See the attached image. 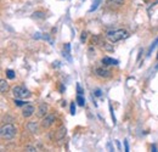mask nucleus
Masks as SVG:
<instances>
[{"mask_svg": "<svg viewBox=\"0 0 158 152\" xmlns=\"http://www.w3.org/2000/svg\"><path fill=\"white\" fill-rule=\"evenodd\" d=\"M12 94L15 97H19V99H28L31 97V91L28 89H26L24 87H15L12 89Z\"/></svg>", "mask_w": 158, "mask_h": 152, "instance_id": "nucleus-3", "label": "nucleus"}, {"mask_svg": "<svg viewBox=\"0 0 158 152\" xmlns=\"http://www.w3.org/2000/svg\"><path fill=\"white\" fill-rule=\"evenodd\" d=\"M77 91H78V95H81V94L84 93V91L81 90V88H80V85H79V84H77Z\"/></svg>", "mask_w": 158, "mask_h": 152, "instance_id": "nucleus-24", "label": "nucleus"}, {"mask_svg": "<svg viewBox=\"0 0 158 152\" xmlns=\"http://www.w3.org/2000/svg\"><path fill=\"white\" fill-rule=\"evenodd\" d=\"M14 102H15V105H16V106H24V105H27V102L22 101V100L19 99V97H16V99L14 100Z\"/></svg>", "mask_w": 158, "mask_h": 152, "instance_id": "nucleus-17", "label": "nucleus"}, {"mask_svg": "<svg viewBox=\"0 0 158 152\" xmlns=\"http://www.w3.org/2000/svg\"><path fill=\"white\" fill-rule=\"evenodd\" d=\"M107 2H108L110 5H116V6H119V5H122V4L124 2V0H107Z\"/></svg>", "mask_w": 158, "mask_h": 152, "instance_id": "nucleus-15", "label": "nucleus"}, {"mask_svg": "<svg viewBox=\"0 0 158 152\" xmlns=\"http://www.w3.org/2000/svg\"><path fill=\"white\" fill-rule=\"evenodd\" d=\"M110 110H111V116H112L113 123H116V117H114V113H113V110H112V106H111V105H110Z\"/></svg>", "mask_w": 158, "mask_h": 152, "instance_id": "nucleus-23", "label": "nucleus"}, {"mask_svg": "<svg viewBox=\"0 0 158 152\" xmlns=\"http://www.w3.org/2000/svg\"><path fill=\"white\" fill-rule=\"evenodd\" d=\"M86 37H88V33H86V32H83V33H81V37H80V41H81V43H85Z\"/></svg>", "mask_w": 158, "mask_h": 152, "instance_id": "nucleus-20", "label": "nucleus"}, {"mask_svg": "<svg viewBox=\"0 0 158 152\" xmlns=\"http://www.w3.org/2000/svg\"><path fill=\"white\" fill-rule=\"evenodd\" d=\"M74 113H76V103L72 102L71 103V114H74Z\"/></svg>", "mask_w": 158, "mask_h": 152, "instance_id": "nucleus-21", "label": "nucleus"}, {"mask_svg": "<svg viewBox=\"0 0 158 152\" xmlns=\"http://www.w3.org/2000/svg\"><path fill=\"white\" fill-rule=\"evenodd\" d=\"M151 150H152V151H157V147H156V145H152V146H151Z\"/></svg>", "mask_w": 158, "mask_h": 152, "instance_id": "nucleus-27", "label": "nucleus"}, {"mask_svg": "<svg viewBox=\"0 0 158 152\" xmlns=\"http://www.w3.org/2000/svg\"><path fill=\"white\" fill-rule=\"evenodd\" d=\"M66 134H67V129H66L64 127H61L59 130L56 132V140H62V139H64Z\"/></svg>", "mask_w": 158, "mask_h": 152, "instance_id": "nucleus-9", "label": "nucleus"}, {"mask_svg": "<svg viewBox=\"0 0 158 152\" xmlns=\"http://www.w3.org/2000/svg\"><path fill=\"white\" fill-rule=\"evenodd\" d=\"M100 2H101V0H95L94 2H93V6L90 7V10H89V12H93V11H95L98 7H99Z\"/></svg>", "mask_w": 158, "mask_h": 152, "instance_id": "nucleus-14", "label": "nucleus"}, {"mask_svg": "<svg viewBox=\"0 0 158 152\" xmlns=\"http://www.w3.org/2000/svg\"><path fill=\"white\" fill-rule=\"evenodd\" d=\"M6 77L9 79H14L15 78V72L12 70H6Z\"/></svg>", "mask_w": 158, "mask_h": 152, "instance_id": "nucleus-18", "label": "nucleus"}, {"mask_svg": "<svg viewBox=\"0 0 158 152\" xmlns=\"http://www.w3.org/2000/svg\"><path fill=\"white\" fill-rule=\"evenodd\" d=\"M129 37V33L125 31V29H116V31H110L107 32L106 34V38L108 39L111 43H117V41H120L123 39H127Z\"/></svg>", "mask_w": 158, "mask_h": 152, "instance_id": "nucleus-1", "label": "nucleus"}, {"mask_svg": "<svg viewBox=\"0 0 158 152\" xmlns=\"http://www.w3.org/2000/svg\"><path fill=\"white\" fill-rule=\"evenodd\" d=\"M33 113H34V106H33V105H31V103H27V105H24V107H23V111H22V114H23V117L28 118V117H31V116H32Z\"/></svg>", "mask_w": 158, "mask_h": 152, "instance_id": "nucleus-6", "label": "nucleus"}, {"mask_svg": "<svg viewBox=\"0 0 158 152\" xmlns=\"http://www.w3.org/2000/svg\"><path fill=\"white\" fill-rule=\"evenodd\" d=\"M157 60H158V55H157Z\"/></svg>", "mask_w": 158, "mask_h": 152, "instance_id": "nucleus-29", "label": "nucleus"}, {"mask_svg": "<svg viewBox=\"0 0 158 152\" xmlns=\"http://www.w3.org/2000/svg\"><path fill=\"white\" fill-rule=\"evenodd\" d=\"M101 62H102V65H105V66H117L118 65V60H114V58H112V57H103L102 60H101Z\"/></svg>", "mask_w": 158, "mask_h": 152, "instance_id": "nucleus-7", "label": "nucleus"}, {"mask_svg": "<svg viewBox=\"0 0 158 152\" xmlns=\"http://www.w3.org/2000/svg\"><path fill=\"white\" fill-rule=\"evenodd\" d=\"M95 95H96V96L102 95V93H101V90H100V89H96V90H95Z\"/></svg>", "mask_w": 158, "mask_h": 152, "instance_id": "nucleus-26", "label": "nucleus"}, {"mask_svg": "<svg viewBox=\"0 0 158 152\" xmlns=\"http://www.w3.org/2000/svg\"><path fill=\"white\" fill-rule=\"evenodd\" d=\"M16 133H17V129L14 124H5L1 127V130H0V135L2 139L5 140H11L16 136Z\"/></svg>", "mask_w": 158, "mask_h": 152, "instance_id": "nucleus-2", "label": "nucleus"}, {"mask_svg": "<svg viewBox=\"0 0 158 152\" xmlns=\"http://www.w3.org/2000/svg\"><path fill=\"white\" fill-rule=\"evenodd\" d=\"M55 119H56L55 114H48V116H45V117L43 118V120H41V127H43V128H49V127H51V125L54 124Z\"/></svg>", "mask_w": 158, "mask_h": 152, "instance_id": "nucleus-4", "label": "nucleus"}, {"mask_svg": "<svg viewBox=\"0 0 158 152\" xmlns=\"http://www.w3.org/2000/svg\"><path fill=\"white\" fill-rule=\"evenodd\" d=\"M63 57L67 58L69 62L72 61V56H71V44L69 43H66L64 46H63Z\"/></svg>", "mask_w": 158, "mask_h": 152, "instance_id": "nucleus-8", "label": "nucleus"}, {"mask_svg": "<svg viewBox=\"0 0 158 152\" xmlns=\"http://www.w3.org/2000/svg\"><path fill=\"white\" fill-rule=\"evenodd\" d=\"M157 45H158V37H157V38H156V39H155V40L152 41V44L150 45V48H148V51H147V56H150V55L152 54V51H153V49H155V48H156Z\"/></svg>", "mask_w": 158, "mask_h": 152, "instance_id": "nucleus-12", "label": "nucleus"}, {"mask_svg": "<svg viewBox=\"0 0 158 152\" xmlns=\"http://www.w3.org/2000/svg\"><path fill=\"white\" fill-rule=\"evenodd\" d=\"M0 90H1V93H6L7 91V89H9V85H7V83L5 82V80H1L0 82Z\"/></svg>", "mask_w": 158, "mask_h": 152, "instance_id": "nucleus-13", "label": "nucleus"}, {"mask_svg": "<svg viewBox=\"0 0 158 152\" xmlns=\"http://www.w3.org/2000/svg\"><path fill=\"white\" fill-rule=\"evenodd\" d=\"M95 74L98 77H100V78L106 79V78H110V77L112 76V72H111L110 70H107V68L98 67V68H95Z\"/></svg>", "mask_w": 158, "mask_h": 152, "instance_id": "nucleus-5", "label": "nucleus"}, {"mask_svg": "<svg viewBox=\"0 0 158 152\" xmlns=\"http://www.w3.org/2000/svg\"><path fill=\"white\" fill-rule=\"evenodd\" d=\"M124 146H125V151H129V145H128L127 140H124Z\"/></svg>", "mask_w": 158, "mask_h": 152, "instance_id": "nucleus-25", "label": "nucleus"}, {"mask_svg": "<svg viewBox=\"0 0 158 152\" xmlns=\"http://www.w3.org/2000/svg\"><path fill=\"white\" fill-rule=\"evenodd\" d=\"M76 101H77V103H78L79 106H84V105H85V100H84V97L81 95L77 96V100H76Z\"/></svg>", "mask_w": 158, "mask_h": 152, "instance_id": "nucleus-16", "label": "nucleus"}, {"mask_svg": "<svg viewBox=\"0 0 158 152\" xmlns=\"http://www.w3.org/2000/svg\"><path fill=\"white\" fill-rule=\"evenodd\" d=\"M33 15H34V17H35V19H44V17H45V14H44V12H40V11L34 12Z\"/></svg>", "mask_w": 158, "mask_h": 152, "instance_id": "nucleus-19", "label": "nucleus"}, {"mask_svg": "<svg viewBox=\"0 0 158 152\" xmlns=\"http://www.w3.org/2000/svg\"><path fill=\"white\" fill-rule=\"evenodd\" d=\"M116 144H117V147H118V150H120V144H119V141H116Z\"/></svg>", "mask_w": 158, "mask_h": 152, "instance_id": "nucleus-28", "label": "nucleus"}, {"mask_svg": "<svg viewBox=\"0 0 158 152\" xmlns=\"http://www.w3.org/2000/svg\"><path fill=\"white\" fill-rule=\"evenodd\" d=\"M26 151L33 152V151H37V149H35V147H33V146H26Z\"/></svg>", "mask_w": 158, "mask_h": 152, "instance_id": "nucleus-22", "label": "nucleus"}, {"mask_svg": "<svg viewBox=\"0 0 158 152\" xmlns=\"http://www.w3.org/2000/svg\"><path fill=\"white\" fill-rule=\"evenodd\" d=\"M27 129H28V132H31L32 134H35L38 132V124L35 122H29L27 124Z\"/></svg>", "mask_w": 158, "mask_h": 152, "instance_id": "nucleus-10", "label": "nucleus"}, {"mask_svg": "<svg viewBox=\"0 0 158 152\" xmlns=\"http://www.w3.org/2000/svg\"><path fill=\"white\" fill-rule=\"evenodd\" d=\"M46 111H48V105L46 103H40L39 105V108H38V116L39 117H44L46 114Z\"/></svg>", "mask_w": 158, "mask_h": 152, "instance_id": "nucleus-11", "label": "nucleus"}]
</instances>
